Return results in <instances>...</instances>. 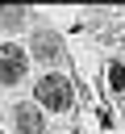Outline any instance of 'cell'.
<instances>
[{"label": "cell", "mask_w": 125, "mask_h": 134, "mask_svg": "<svg viewBox=\"0 0 125 134\" xmlns=\"http://www.w3.org/2000/svg\"><path fill=\"white\" fill-rule=\"evenodd\" d=\"M33 96H38V105L50 109V113H67V109L75 105V96H71V80L58 75V71H46V75L33 84Z\"/></svg>", "instance_id": "cell-1"}, {"label": "cell", "mask_w": 125, "mask_h": 134, "mask_svg": "<svg viewBox=\"0 0 125 134\" xmlns=\"http://www.w3.org/2000/svg\"><path fill=\"white\" fill-rule=\"evenodd\" d=\"M25 71H29V50L17 42H0V84L12 88L25 80Z\"/></svg>", "instance_id": "cell-2"}, {"label": "cell", "mask_w": 125, "mask_h": 134, "mask_svg": "<svg viewBox=\"0 0 125 134\" xmlns=\"http://www.w3.org/2000/svg\"><path fill=\"white\" fill-rule=\"evenodd\" d=\"M29 54H33L38 63H58V59H63V42H58V34H54V29H33V38H29Z\"/></svg>", "instance_id": "cell-3"}, {"label": "cell", "mask_w": 125, "mask_h": 134, "mask_svg": "<svg viewBox=\"0 0 125 134\" xmlns=\"http://www.w3.org/2000/svg\"><path fill=\"white\" fill-rule=\"evenodd\" d=\"M12 134H46V113L42 105H17L12 109Z\"/></svg>", "instance_id": "cell-4"}, {"label": "cell", "mask_w": 125, "mask_h": 134, "mask_svg": "<svg viewBox=\"0 0 125 134\" xmlns=\"http://www.w3.org/2000/svg\"><path fill=\"white\" fill-rule=\"evenodd\" d=\"M25 21V8H0V34H8V29H17Z\"/></svg>", "instance_id": "cell-5"}, {"label": "cell", "mask_w": 125, "mask_h": 134, "mask_svg": "<svg viewBox=\"0 0 125 134\" xmlns=\"http://www.w3.org/2000/svg\"><path fill=\"white\" fill-rule=\"evenodd\" d=\"M108 84H113L117 92L125 88V67H121V63H113V67H108Z\"/></svg>", "instance_id": "cell-6"}]
</instances>
